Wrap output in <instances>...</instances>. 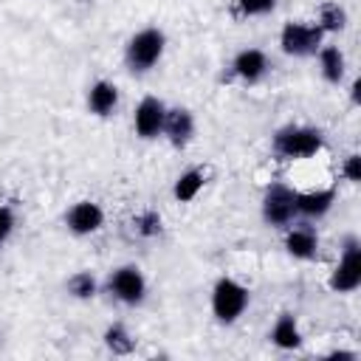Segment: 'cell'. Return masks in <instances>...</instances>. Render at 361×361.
<instances>
[{"label": "cell", "mask_w": 361, "mask_h": 361, "mask_svg": "<svg viewBox=\"0 0 361 361\" xmlns=\"http://www.w3.org/2000/svg\"><path fill=\"white\" fill-rule=\"evenodd\" d=\"M324 147V135L316 127H299V124H288L282 130H276L274 135V152L285 161H296V158H313L319 149Z\"/></svg>", "instance_id": "1"}, {"label": "cell", "mask_w": 361, "mask_h": 361, "mask_svg": "<svg viewBox=\"0 0 361 361\" xmlns=\"http://www.w3.org/2000/svg\"><path fill=\"white\" fill-rule=\"evenodd\" d=\"M248 307V288L240 285L231 276H220L212 288V313L217 322L231 324L237 322Z\"/></svg>", "instance_id": "2"}, {"label": "cell", "mask_w": 361, "mask_h": 361, "mask_svg": "<svg viewBox=\"0 0 361 361\" xmlns=\"http://www.w3.org/2000/svg\"><path fill=\"white\" fill-rule=\"evenodd\" d=\"M166 48V37L164 31L158 28H144L138 31L130 42H127V51H124V59H127V68L133 73H147L164 54Z\"/></svg>", "instance_id": "3"}, {"label": "cell", "mask_w": 361, "mask_h": 361, "mask_svg": "<svg viewBox=\"0 0 361 361\" xmlns=\"http://www.w3.org/2000/svg\"><path fill=\"white\" fill-rule=\"evenodd\" d=\"M296 217V192L285 183H271L262 195V220L268 226H288Z\"/></svg>", "instance_id": "4"}, {"label": "cell", "mask_w": 361, "mask_h": 361, "mask_svg": "<svg viewBox=\"0 0 361 361\" xmlns=\"http://www.w3.org/2000/svg\"><path fill=\"white\" fill-rule=\"evenodd\" d=\"M330 290L336 293H350L361 285V245L355 237H347L344 240V251H341V259L338 265L333 268L330 274Z\"/></svg>", "instance_id": "5"}, {"label": "cell", "mask_w": 361, "mask_h": 361, "mask_svg": "<svg viewBox=\"0 0 361 361\" xmlns=\"http://www.w3.org/2000/svg\"><path fill=\"white\" fill-rule=\"evenodd\" d=\"M324 31L313 23H285L279 34V45L288 56H307L322 48Z\"/></svg>", "instance_id": "6"}, {"label": "cell", "mask_w": 361, "mask_h": 361, "mask_svg": "<svg viewBox=\"0 0 361 361\" xmlns=\"http://www.w3.org/2000/svg\"><path fill=\"white\" fill-rule=\"evenodd\" d=\"M107 290L124 305H141L147 296V279L135 265H121L110 274Z\"/></svg>", "instance_id": "7"}, {"label": "cell", "mask_w": 361, "mask_h": 361, "mask_svg": "<svg viewBox=\"0 0 361 361\" xmlns=\"http://www.w3.org/2000/svg\"><path fill=\"white\" fill-rule=\"evenodd\" d=\"M164 118H166L164 102L155 99V96H144V99L138 102V107H135V116H133L135 133H138L141 138H158V135L164 133Z\"/></svg>", "instance_id": "8"}, {"label": "cell", "mask_w": 361, "mask_h": 361, "mask_svg": "<svg viewBox=\"0 0 361 361\" xmlns=\"http://www.w3.org/2000/svg\"><path fill=\"white\" fill-rule=\"evenodd\" d=\"M65 223H68V228H71L73 234L85 237V234H93V231L102 228L104 212H102V206L93 203V200H79V203H73V206L68 209Z\"/></svg>", "instance_id": "9"}, {"label": "cell", "mask_w": 361, "mask_h": 361, "mask_svg": "<svg viewBox=\"0 0 361 361\" xmlns=\"http://www.w3.org/2000/svg\"><path fill=\"white\" fill-rule=\"evenodd\" d=\"M164 135L169 138L172 147H186L195 135V118L186 107H172L166 110V118H164Z\"/></svg>", "instance_id": "10"}, {"label": "cell", "mask_w": 361, "mask_h": 361, "mask_svg": "<svg viewBox=\"0 0 361 361\" xmlns=\"http://www.w3.org/2000/svg\"><path fill=\"white\" fill-rule=\"evenodd\" d=\"M231 71H234V76H240L245 85H254V82H259V79L265 76V71H268V56H265L259 48H245V51H240V54L234 56Z\"/></svg>", "instance_id": "11"}, {"label": "cell", "mask_w": 361, "mask_h": 361, "mask_svg": "<svg viewBox=\"0 0 361 361\" xmlns=\"http://www.w3.org/2000/svg\"><path fill=\"white\" fill-rule=\"evenodd\" d=\"M336 203V189H310V192H296V214L302 217H324Z\"/></svg>", "instance_id": "12"}, {"label": "cell", "mask_w": 361, "mask_h": 361, "mask_svg": "<svg viewBox=\"0 0 361 361\" xmlns=\"http://www.w3.org/2000/svg\"><path fill=\"white\" fill-rule=\"evenodd\" d=\"M285 251L290 254V257H296V259H313L316 257V251H319V237H316V231L310 228V226H296V228H290L288 234H285Z\"/></svg>", "instance_id": "13"}, {"label": "cell", "mask_w": 361, "mask_h": 361, "mask_svg": "<svg viewBox=\"0 0 361 361\" xmlns=\"http://www.w3.org/2000/svg\"><path fill=\"white\" fill-rule=\"evenodd\" d=\"M87 107H90V113H96V116H110L116 107H118V87L113 85V82H96L93 87H90V93H87Z\"/></svg>", "instance_id": "14"}, {"label": "cell", "mask_w": 361, "mask_h": 361, "mask_svg": "<svg viewBox=\"0 0 361 361\" xmlns=\"http://www.w3.org/2000/svg\"><path fill=\"white\" fill-rule=\"evenodd\" d=\"M319 68L330 85H338L344 79V71H347V59H344L341 48L338 45H322L319 48Z\"/></svg>", "instance_id": "15"}, {"label": "cell", "mask_w": 361, "mask_h": 361, "mask_svg": "<svg viewBox=\"0 0 361 361\" xmlns=\"http://www.w3.org/2000/svg\"><path fill=\"white\" fill-rule=\"evenodd\" d=\"M271 341L279 347V350H299L302 347V330L296 324V319L290 313H282L271 330Z\"/></svg>", "instance_id": "16"}, {"label": "cell", "mask_w": 361, "mask_h": 361, "mask_svg": "<svg viewBox=\"0 0 361 361\" xmlns=\"http://www.w3.org/2000/svg\"><path fill=\"white\" fill-rule=\"evenodd\" d=\"M319 28L324 34L344 31L347 28V11H344V6H338L336 0H324L319 6Z\"/></svg>", "instance_id": "17"}, {"label": "cell", "mask_w": 361, "mask_h": 361, "mask_svg": "<svg viewBox=\"0 0 361 361\" xmlns=\"http://www.w3.org/2000/svg\"><path fill=\"white\" fill-rule=\"evenodd\" d=\"M203 183H206L203 169H186V172H183V175L175 180L172 195H175V200L189 203V200H195V197H197V192L203 189Z\"/></svg>", "instance_id": "18"}, {"label": "cell", "mask_w": 361, "mask_h": 361, "mask_svg": "<svg viewBox=\"0 0 361 361\" xmlns=\"http://www.w3.org/2000/svg\"><path fill=\"white\" fill-rule=\"evenodd\" d=\"M102 338H104V344H107V350H110L113 355H130V353L135 350V338L127 333L124 324H110Z\"/></svg>", "instance_id": "19"}, {"label": "cell", "mask_w": 361, "mask_h": 361, "mask_svg": "<svg viewBox=\"0 0 361 361\" xmlns=\"http://www.w3.org/2000/svg\"><path fill=\"white\" fill-rule=\"evenodd\" d=\"M96 290H99V282H96V276L90 271H79V274H73L68 279V293L73 299H93Z\"/></svg>", "instance_id": "20"}, {"label": "cell", "mask_w": 361, "mask_h": 361, "mask_svg": "<svg viewBox=\"0 0 361 361\" xmlns=\"http://www.w3.org/2000/svg\"><path fill=\"white\" fill-rule=\"evenodd\" d=\"M133 223H135V231H138L141 237H158V234L164 231V220H161V214H158L155 209L141 212Z\"/></svg>", "instance_id": "21"}, {"label": "cell", "mask_w": 361, "mask_h": 361, "mask_svg": "<svg viewBox=\"0 0 361 361\" xmlns=\"http://www.w3.org/2000/svg\"><path fill=\"white\" fill-rule=\"evenodd\" d=\"M276 8V0H237V11L243 17H259Z\"/></svg>", "instance_id": "22"}, {"label": "cell", "mask_w": 361, "mask_h": 361, "mask_svg": "<svg viewBox=\"0 0 361 361\" xmlns=\"http://www.w3.org/2000/svg\"><path fill=\"white\" fill-rule=\"evenodd\" d=\"M341 172H344V178H347L350 183H358V180H361V155H358V152L347 155V161H344Z\"/></svg>", "instance_id": "23"}, {"label": "cell", "mask_w": 361, "mask_h": 361, "mask_svg": "<svg viewBox=\"0 0 361 361\" xmlns=\"http://www.w3.org/2000/svg\"><path fill=\"white\" fill-rule=\"evenodd\" d=\"M11 231H14V212L8 206H0V245L8 240Z\"/></svg>", "instance_id": "24"}, {"label": "cell", "mask_w": 361, "mask_h": 361, "mask_svg": "<svg viewBox=\"0 0 361 361\" xmlns=\"http://www.w3.org/2000/svg\"><path fill=\"white\" fill-rule=\"evenodd\" d=\"M350 99H353V104H361V79H353V85H350Z\"/></svg>", "instance_id": "25"}, {"label": "cell", "mask_w": 361, "mask_h": 361, "mask_svg": "<svg viewBox=\"0 0 361 361\" xmlns=\"http://www.w3.org/2000/svg\"><path fill=\"white\" fill-rule=\"evenodd\" d=\"M330 358H341V361H353V358H355V353H353V350H333V353H330Z\"/></svg>", "instance_id": "26"}]
</instances>
